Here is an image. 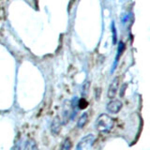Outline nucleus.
Listing matches in <instances>:
<instances>
[{"instance_id": "nucleus-1", "label": "nucleus", "mask_w": 150, "mask_h": 150, "mask_svg": "<svg viewBox=\"0 0 150 150\" xmlns=\"http://www.w3.org/2000/svg\"><path fill=\"white\" fill-rule=\"evenodd\" d=\"M115 125V121L110 115L101 114L97 118L96 121V129L101 133H108L112 129Z\"/></svg>"}, {"instance_id": "nucleus-2", "label": "nucleus", "mask_w": 150, "mask_h": 150, "mask_svg": "<svg viewBox=\"0 0 150 150\" xmlns=\"http://www.w3.org/2000/svg\"><path fill=\"white\" fill-rule=\"evenodd\" d=\"M122 106H123V103L121 102V100H112L110 102H108L106 108H107V111L111 112V114H117V112L121 110Z\"/></svg>"}, {"instance_id": "nucleus-3", "label": "nucleus", "mask_w": 150, "mask_h": 150, "mask_svg": "<svg viewBox=\"0 0 150 150\" xmlns=\"http://www.w3.org/2000/svg\"><path fill=\"white\" fill-rule=\"evenodd\" d=\"M118 87H119V78L118 77H115L112 82L111 83L109 89H108V98H114L117 93V90H118Z\"/></svg>"}, {"instance_id": "nucleus-4", "label": "nucleus", "mask_w": 150, "mask_h": 150, "mask_svg": "<svg viewBox=\"0 0 150 150\" xmlns=\"http://www.w3.org/2000/svg\"><path fill=\"white\" fill-rule=\"evenodd\" d=\"M61 130V122H60V118L58 116H55L54 120L52 121L51 124V132L56 135L60 132Z\"/></svg>"}, {"instance_id": "nucleus-5", "label": "nucleus", "mask_w": 150, "mask_h": 150, "mask_svg": "<svg viewBox=\"0 0 150 150\" xmlns=\"http://www.w3.org/2000/svg\"><path fill=\"white\" fill-rule=\"evenodd\" d=\"M23 150H39V146L34 139H28L25 144Z\"/></svg>"}, {"instance_id": "nucleus-6", "label": "nucleus", "mask_w": 150, "mask_h": 150, "mask_svg": "<svg viewBox=\"0 0 150 150\" xmlns=\"http://www.w3.org/2000/svg\"><path fill=\"white\" fill-rule=\"evenodd\" d=\"M87 122H88V114L87 112H84V114H83L80 116V118L77 122V127L80 129H83L87 124Z\"/></svg>"}, {"instance_id": "nucleus-7", "label": "nucleus", "mask_w": 150, "mask_h": 150, "mask_svg": "<svg viewBox=\"0 0 150 150\" xmlns=\"http://www.w3.org/2000/svg\"><path fill=\"white\" fill-rule=\"evenodd\" d=\"M68 102V101H67ZM68 106L66 105V103H65V106H64V112H63V116H64V123H67V120L69 118V116L70 115V112H71V111H70V109H71V104H70V102H68L67 103Z\"/></svg>"}, {"instance_id": "nucleus-8", "label": "nucleus", "mask_w": 150, "mask_h": 150, "mask_svg": "<svg viewBox=\"0 0 150 150\" xmlns=\"http://www.w3.org/2000/svg\"><path fill=\"white\" fill-rule=\"evenodd\" d=\"M71 147H72V142L71 140L69 138H66L62 144H61V147H60V150H71Z\"/></svg>"}, {"instance_id": "nucleus-9", "label": "nucleus", "mask_w": 150, "mask_h": 150, "mask_svg": "<svg viewBox=\"0 0 150 150\" xmlns=\"http://www.w3.org/2000/svg\"><path fill=\"white\" fill-rule=\"evenodd\" d=\"M88 105V102L86 101V98H81L78 103V107L80 108V109H86V108L87 107Z\"/></svg>"}, {"instance_id": "nucleus-10", "label": "nucleus", "mask_w": 150, "mask_h": 150, "mask_svg": "<svg viewBox=\"0 0 150 150\" xmlns=\"http://www.w3.org/2000/svg\"><path fill=\"white\" fill-rule=\"evenodd\" d=\"M125 49V45L123 42H120L119 43V46H118V50H117V56H116V61L117 59L119 58V56H121L122 53H123V51Z\"/></svg>"}, {"instance_id": "nucleus-11", "label": "nucleus", "mask_w": 150, "mask_h": 150, "mask_svg": "<svg viewBox=\"0 0 150 150\" xmlns=\"http://www.w3.org/2000/svg\"><path fill=\"white\" fill-rule=\"evenodd\" d=\"M112 33H114V38H112V39H114V43L115 44L116 43V39H117V36H116V30H115V23H112Z\"/></svg>"}]
</instances>
